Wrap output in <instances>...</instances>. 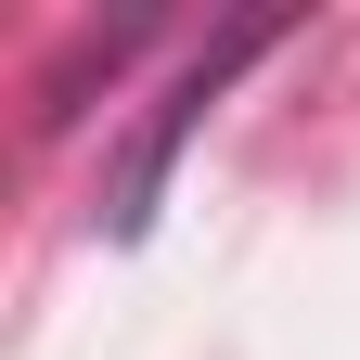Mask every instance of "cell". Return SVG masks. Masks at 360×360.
I'll list each match as a JSON object with an SVG mask.
<instances>
[{"label":"cell","mask_w":360,"mask_h":360,"mask_svg":"<svg viewBox=\"0 0 360 360\" xmlns=\"http://www.w3.org/2000/svg\"><path fill=\"white\" fill-rule=\"evenodd\" d=\"M257 39H270V26H232V39H219V52H206L193 77H180V90H167V116H155V142H142V155H129V180H116V232H142V219H155V193H167V155H180V129H193V116L219 103V77H232V65L257 52Z\"/></svg>","instance_id":"cell-1"}]
</instances>
